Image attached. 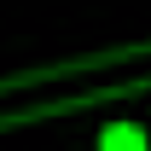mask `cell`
<instances>
[{
	"instance_id": "6da1fadb",
	"label": "cell",
	"mask_w": 151,
	"mask_h": 151,
	"mask_svg": "<svg viewBox=\"0 0 151 151\" xmlns=\"http://www.w3.org/2000/svg\"><path fill=\"white\" fill-rule=\"evenodd\" d=\"M99 151H145V134L134 128V122H116V128L99 139Z\"/></svg>"
}]
</instances>
